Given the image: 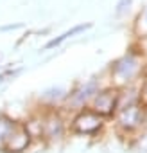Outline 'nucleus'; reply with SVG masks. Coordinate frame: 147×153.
<instances>
[{"label":"nucleus","instance_id":"20e7f679","mask_svg":"<svg viewBox=\"0 0 147 153\" xmlns=\"http://www.w3.org/2000/svg\"><path fill=\"white\" fill-rule=\"evenodd\" d=\"M40 115H41V140L47 144L63 140L68 131V123L63 112L56 108H43Z\"/></svg>","mask_w":147,"mask_h":153},{"label":"nucleus","instance_id":"7ed1b4c3","mask_svg":"<svg viewBox=\"0 0 147 153\" xmlns=\"http://www.w3.org/2000/svg\"><path fill=\"white\" fill-rule=\"evenodd\" d=\"M106 126V119L93 112L90 106L79 110L72 115L68 123V130L76 135H85V137H95L99 135Z\"/></svg>","mask_w":147,"mask_h":153},{"label":"nucleus","instance_id":"ddd939ff","mask_svg":"<svg viewBox=\"0 0 147 153\" xmlns=\"http://www.w3.org/2000/svg\"><path fill=\"white\" fill-rule=\"evenodd\" d=\"M25 24L18 22V24H6V25H0V33H7V31H16V29H24Z\"/></svg>","mask_w":147,"mask_h":153},{"label":"nucleus","instance_id":"6e6552de","mask_svg":"<svg viewBox=\"0 0 147 153\" xmlns=\"http://www.w3.org/2000/svg\"><path fill=\"white\" fill-rule=\"evenodd\" d=\"M68 97V90L63 87H50L47 90H43L40 94V103L43 105V108H63Z\"/></svg>","mask_w":147,"mask_h":153},{"label":"nucleus","instance_id":"423d86ee","mask_svg":"<svg viewBox=\"0 0 147 153\" xmlns=\"http://www.w3.org/2000/svg\"><path fill=\"white\" fill-rule=\"evenodd\" d=\"M118 101H120V88L110 85V87H102L97 92L90 108L99 115H102L104 119H110V117H115L118 110Z\"/></svg>","mask_w":147,"mask_h":153},{"label":"nucleus","instance_id":"4468645a","mask_svg":"<svg viewBox=\"0 0 147 153\" xmlns=\"http://www.w3.org/2000/svg\"><path fill=\"white\" fill-rule=\"evenodd\" d=\"M0 59H2V52H0Z\"/></svg>","mask_w":147,"mask_h":153},{"label":"nucleus","instance_id":"1a4fd4ad","mask_svg":"<svg viewBox=\"0 0 147 153\" xmlns=\"http://www.w3.org/2000/svg\"><path fill=\"white\" fill-rule=\"evenodd\" d=\"M92 22H86V24H77V25H74V27H70L68 31H65V33H61L59 36H54V38H50L45 45H43V51H52V49H56V47H59L61 43H65L66 40H70V38H74V36H79V34H83L85 31H88V29H92Z\"/></svg>","mask_w":147,"mask_h":153},{"label":"nucleus","instance_id":"f8f14e48","mask_svg":"<svg viewBox=\"0 0 147 153\" xmlns=\"http://www.w3.org/2000/svg\"><path fill=\"white\" fill-rule=\"evenodd\" d=\"M131 6H133V0H118L117 6H115V16H117V18L126 16V15L129 13Z\"/></svg>","mask_w":147,"mask_h":153},{"label":"nucleus","instance_id":"9b49d317","mask_svg":"<svg viewBox=\"0 0 147 153\" xmlns=\"http://www.w3.org/2000/svg\"><path fill=\"white\" fill-rule=\"evenodd\" d=\"M133 33H135V36H138L140 40H145V38H147V6H145V7L138 13V16L135 18Z\"/></svg>","mask_w":147,"mask_h":153},{"label":"nucleus","instance_id":"9d476101","mask_svg":"<svg viewBox=\"0 0 147 153\" xmlns=\"http://www.w3.org/2000/svg\"><path fill=\"white\" fill-rule=\"evenodd\" d=\"M16 119L15 117H11V115H7V114H0V151H2V148H4V142H6V139L9 137V133L13 131V128L16 126Z\"/></svg>","mask_w":147,"mask_h":153},{"label":"nucleus","instance_id":"f257e3e1","mask_svg":"<svg viewBox=\"0 0 147 153\" xmlns=\"http://www.w3.org/2000/svg\"><path fill=\"white\" fill-rule=\"evenodd\" d=\"M145 72H147V65H145L143 52L140 49H129L110 65L111 87L117 88L140 87Z\"/></svg>","mask_w":147,"mask_h":153},{"label":"nucleus","instance_id":"f03ea898","mask_svg":"<svg viewBox=\"0 0 147 153\" xmlns=\"http://www.w3.org/2000/svg\"><path fill=\"white\" fill-rule=\"evenodd\" d=\"M115 126L120 135L124 137H135L143 130L145 123V105L142 101H133L120 105L115 114Z\"/></svg>","mask_w":147,"mask_h":153},{"label":"nucleus","instance_id":"0eeeda50","mask_svg":"<svg viewBox=\"0 0 147 153\" xmlns=\"http://www.w3.org/2000/svg\"><path fill=\"white\" fill-rule=\"evenodd\" d=\"M32 144H34V137L29 131L25 121H18L13 131L9 133V137L6 139L2 153H25Z\"/></svg>","mask_w":147,"mask_h":153},{"label":"nucleus","instance_id":"39448f33","mask_svg":"<svg viewBox=\"0 0 147 153\" xmlns=\"http://www.w3.org/2000/svg\"><path fill=\"white\" fill-rule=\"evenodd\" d=\"M102 87H101V79L99 78H90L85 83H79L76 88H72L68 92V97H66V103H65L63 108L72 110V112H79V110L90 106L93 97L97 96V92Z\"/></svg>","mask_w":147,"mask_h":153}]
</instances>
